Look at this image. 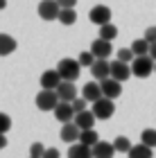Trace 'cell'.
Listing matches in <instances>:
<instances>
[{
	"label": "cell",
	"mask_w": 156,
	"mask_h": 158,
	"mask_svg": "<svg viewBox=\"0 0 156 158\" xmlns=\"http://www.w3.org/2000/svg\"><path fill=\"white\" fill-rule=\"evenodd\" d=\"M16 39L9 36V34H0V56H7L16 50Z\"/></svg>",
	"instance_id": "ffe728a7"
},
{
	"label": "cell",
	"mask_w": 156,
	"mask_h": 158,
	"mask_svg": "<svg viewBox=\"0 0 156 158\" xmlns=\"http://www.w3.org/2000/svg\"><path fill=\"white\" fill-rule=\"evenodd\" d=\"M79 142H84V145H88V147H93L100 142V135L95 133V129H84V131L79 133Z\"/></svg>",
	"instance_id": "603a6c76"
},
{
	"label": "cell",
	"mask_w": 156,
	"mask_h": 158,
	"mask_svg": "<svg viewBox=\"0 0 156 158\" xmlns=\"http://www.w3.org/2000/svg\"><path fill=\"white\" fill-rule=\"evenodd\" d=\"M68 158H95L93 156V147H88V145H84V142L77 140L75 145L68 149Z\"/></svg>",
	"instance_id": "9a60e30c"
},
{
	"label": "cell",
	"mask_w": 156,
	"mask_h": 158,
	"mask_svg": "<svg viewBox=\"0 0 156 158\" xmlns=\"http://www.w3.org/2000/svg\"><path fill=\"white\" fill-rule=\"evenodd\" d=\"M30 158H39V156H30Z\"/></svg>",
	"instance_id": "f35d334b"
},
{
	"label": "cell",
	"mask_w": 156,
	"mask_h": 158,
	"mask_svg": "<svg viewBox=\"0 0 156 158\" xmlns=\"http://www.w3.org/2000/svg\"><path fill=\"white\" fill-rule=\"evenodd\" d=\"M57 70H59V75H61V79H66V81H75L77 77H79V73H82V63H79V59H61L59 63H57Z\"/></svg>",
	"instance_id": "7a4b0ae2"
},
{
	"label": "cell",
	"mask_w": 156,
	"mask_h": 158,
	"mask_svg": "<svg viewBox=\"0 0 156 158\" xmlns=\"http://www.w3.org/2000/svg\"><path fill=\"white\" fill-rule=\"evenodd\" d=\"M52 113H54V118L59 120L61 124H63V122H73L75 115H77L75 109H73V102H63V99H61L59 104H57V109H54Z\"/></svg>",
	"instance_id": "9c48e42d"
},
{
	"label": "cell",
	"mask_w": 156,
	"mask_h": 158,
	"mask_svg": "<svg viewBox=\"0 0 156 158\" xmlns=\"http://www.w3.org/2000/svg\"><path fill=\"white\" fill-rule=\"evenodd\" d=\"M102 93L104 97H111V99H118L120 95H122V81H118L116 77H106L102 79Z\"/></svg>",
	"instance_id": "52a82bcc"
},
{
	"label": "cell",
	"mask_w": 156,
	"mask_h": 158,
	"mask_svg": "<svg viewBox=\"0 0 156 158\" xmlns=\"http://www.w3.org/2000/svg\"><path fill=\"white\" fill-rule=\"evenodd\" d=\"M100 36L106 39V41H113L118 36V27L113 23H106V25H100Z\"/></svg>",
	"instance_id": "d4e9b609"
},
{
	"label": "cell",
	"mask_w": 156,
	"mask_h": 158,
	"mask_svg": "<svg viewBox=\"0 0 156 158\" xmlns=\"http://www.w3.org/2000/svg\"><path fill=\"white\" fill-rule=\"evenodd\" d=\"M140 142H145V145H150L154 149L156 147V129H143V133H140Z\"/></svg>",
	"instance_id": "484cf974"
},
{
	"label": "cell",
	"mask_w": 156,
	"mask_h": 158,
	"mask_svg": "<svg viewBox=\"0 0 156 158\" xmlns=\"http://www.w3.org/2000/svg\"><path fill=\"white\" fill-rule=\"evenodd\" d=\"M77 59H79V63H82V66H93V63L97 61V56L93 54V52H91V50H88V52H79V56H77Z\"/></svg>",
	"instance_id": "4316f807"
},
{
	"label": "cell",
	"mask_w": 156,
	"mask_h": 158,
	"mask_svg": "<svg viewBox=\"0 0 156 158\" xmlns=\"http://www.w3.org/2000/svg\"><path fill=\"white\" fill-rule=\"evenodd\" d=\"M154 73H156V63H154Z\"/></svg>",
	"instance_id": "74e56055"
},
{
	"label": "cell",
	"mask_w": 156,
	"mask_h": 158,
	"mask_svg": "<svg viewBox=\"0 0 156 158\" xmlns=\"http://www.w3.org/2000/svg\"><path fill=\"white\" fill-rule=\"evenodd\" d=\"M5 147H7V135L0 133V149H5Z\"/></svg>",
	"instance_id": "e575fe53"
},
{
	"label": "cell",
	"mask_w": 156,
	"mask_h": 158,
	"mask_svg": "<svg viewBox=\"0 0 156 158\" xmlns=\"http://www.w3.org/2000/svg\"><path fill=\"white\" fill-rule=\"evenodd\" d=\"M61 154H59V149H54V147H50V149H45V154H43V158H59Z\"/></svg>",
	"instance_id": "d6a6232c"
},
{
	"label": "cell",
	"mask_w": 156,
	"mask_h": 158,
	"mask_svg": "<svg viewBox=\"0 0 156 158\" xmlns=\"http://www.w3.org/2000/svg\"><path fill=\"white\" fill-rule=\"evenodd\" d=\"M118 59H120V61L131 63L133 59H136V54H133V50H131V48H122V50H118Z\"/></svg>",
	"instance_id": "83f0119b"
},
{
	"label": "cell",
	"mask_w": 156,
	"mask_h": 158,
	"mask_svg": "<svg viewBox=\"0 0 156 158\" xmlns=\"http://www.w3.org/2000/svg\"><path fill=\"white\" fill-rule=\"evenodd\" d=\"M82 97H86L88 102H97L100 97H104L102 84H100V81H88V84L82 88Z\"/></svg>",
	"instance_id": "4fadbf2b"
},
{
	"label": "cell",
	"mask_w": 156,
	"mask_h": 158,
	"mask_svg": "<svg viewBox=\"0 0 156 158\" xmlns=\"http://www.w3.org/2000/svg\"><path fill=\"white\" fill-rule=\"evenodd\" d=\"M129 158H154V149L145 142H140V145H133L129 149Z\"/></svg>",
	"instance_id": "d6986e66"
},
{
	"label": "cell",
	"mask_w": 156,
	"mask_h": 158,
	"mask_svg": "<svg viewBox=\"0 0 156 158\" xmlns=\"http://www.w3.org/2000/svg\"><path fill=\"white\" fill-rule=\"evenodd\" d=\"M5 7H7V0H0V11H2Z\"/></svg>",
	"instance_id": "8d00e7d4"
},
{
	"label": "cell",
	"mask_w": 156,
	"mask_h": 158,
	"mask_svg": "<svg viewBox=\"0 0 156 158\" xmlns=\"http://www.w3.org/2000/svg\"><path fill=\"white\" fill-rule=\"evenodd\" d=\"M88 20L93 25H106V23H111V9L106 5H97V7H93L91 9V14H88Z\"/></svg>",
	"instance_id": "8992f818"
},
{
	"label": "cell",
	"mask_w": 156,
	"mask_h": 158,
	"mask_svg": "<svg viewBox=\"0 0 156 158\" xmlns=\"http://www.w3.org/2000/svg\"><path fill=\"white\" fill-rule=\"evenodd\" d=\"M9 129H11V118L0 111V133H7Z\"/></svg>",
	"instance_id": "f1b7e54d"
},
{
	"label": "cell",
	"mask_w": 156,
	"mask_h": 158,
	"mask_svg": "<svg viewBox=\"0 0 156 158\" xmlns=\"http://www.w3.org/2000/svg\"><path fill=\"white\" fill-rule=\"evenodd\" d=\"M145 39L150 43H156V25H152V27H147V30H145Z\"/></svg>",
	"instance_id": "1f68e13d"
},
{
	"label": "cell",
	"mask_w": 156,
	"mask_h": 158,
	"mask_svg": "<svg viewBox=\"0 0 156 158\" xmlns=\"http://www.w3.org/2000/svg\"><path fill=\"white\" fill-rule=\"evenodd\" d=\"M61 5L57 0H41L39 2V16L43 20H59Z\"/></svg>",
	"instance_id": "5b68a950"
},
{
	"label": "cell",
	"mask_w": 156,
	"mask_h": 158,
	"mask_svg": "<svg viewBox=\"0 0 156 158\" xmlns=\"http://www.w3.org/2000/svg\"><path fill=\"white\" fill-rule=\"evenodd\" d=\"M57 2L61 5V9H66V7H75V5H77V0H57Z\"/></svg>",
	"instance_id": "836d02e7"
},
{
	"label": "cell",
	"mask_w": 156,
	"mask_h": 158,
	"mask_svg": "<svg viewBox=\"0 0 156 158\" xmlns=\"http://www.w3.org/2000/svg\"><path fill=\"white\" fill-rule=\"evenodd\" d=\"M91 75H93V79H97V81H102V79H106V77H111V61L97 59L93 66H91Z\"/></svg>",
	"instance_id": "7c38bea8"
},
{
	"label": "cell",
	"mask_w": 156,
	"mask_h": 158,
	"mask_svg": "<svg viewBox=\"0 0 156 158\" xmlns=\"http://www.w3.org/2000/svg\"><path fill=\"white\" fill-rule=\"evenodd\" d=\"M113 154H116V147H113V142L100 140L97 145H93V156H95V158H113Z\"/></svg>",
	"instance_id": "ac0fdd59"
},
{
	"label": "cell",
	"mask_w": 156,
	"mask_h": 158,
	"mask_svg": "<svg viewBox=\"0 0 156 158\" xmlns=\"http://www.w3.org/2000/svg\"><path fill=\"white\" fill-rule=\"evenodd\" d=\"M150 48H152V43L147 41L145 36L143 39H136L131 43V50H133V54L136 56H140V54H150Z\"/></svg>",
	"instance_id": "7402d4cb"
},
{
	"label": "cell",
	"mask_w": 156,
	"mask_h": 158,
	"mask_svg": "<svg viewBox=\"0 0 156 158\" xmlns=\"http://www.w3.org/2000/svg\"><path fill=\"white\" fill-rule=\"evenodd\" d=\"M79 133H82V129L75 124V120L73 122H63L61 124V131H59V138L63 142H75V140H79Z\"/></svg>",
	"instance_id": "8fae6325"
},
{
	"label": "cell",
	"mask_w": 156,
	"mask_h": 158,
	"mask_svg": "<svg viewBox=\"0 0 156 158\" xmlns=\"http://www.w3.org/2000/svg\"><path fill=\"white\" fill-rule=\"evenodd\" d=\"M95 120H97V115L93 111H82V113H77V115H75V124L84 131V129H93L95 127Z\"/></svg>",
	"instance_id": "e0dca14e"
},
{
	"label": "cell",
	"mask_w": 156,
	"mask_h": 158,
	"mask_svg": "<svg viewBox=\"0 0 156 158\" xmlns=\"http://www.w3.org/2000/svg\"><path fill=\"white\" fill-rule=\"evenodd\" d=\"M150 56L156 61V43H152V48H150Z\"/></svg>",
	"instance_id": "d590c367"
},
{
	"label": "cell",
	"mask_w": 156,
	"mask_h": 158,
	"mask_svg": "<svg viewBox=\"0 0 156 158\" xmlns=\"http://www.w3.org/2000/svg\"><path fill=\"white\" fill-rule=\"evenodd\" d=\"M59 23H61V25H75V23H77V11H75V7H66V9L59 11Z\"/></svg>",
	"instance_id": "44dd1931"
},
{
	"label": "cell",
	"mask_w": 156,
	"mask_h": 158,
	"mask_svg": "<svg viewBox=\"0 0 156 158\" xmlns=\"http://www.w3.org/2000/svg\"><path fill=\"white\" fill-rule=\"evenodd\" d=\"M57 93H59V97L63 99V102H73V99H77V86L73 81H63L57 86Z\"/></svg>",
	"instance_id": "5bb4252c"
},
{
	"label": "cell",
	"mask_w": 156,
	"mask_h": 158,
	"mask_svg": "<svg viewBox=\"0 0 156 158\" xmlns=\"http://www.w3.org/2000/svg\"><path fill=\"white\" fill-rule=\"evenodd\" d=\"M45 154V147L41 145V142H34V145L30 147V156H39V158H43Z\"/></svg>",
	"instance_id": "4dcf8cb0"
},
{
	"label": "cell",
	"mask_w": 156,
	"mask_h": 158,
	"mask_svg": "<svg viewBox=\"0 0 156 158\" xmlns=\"http://www.w3.org/2000/svg\"><path fill=\"white\" fill-rule=\"evenodd\" d=\"M113 147H116L118 154H129V149H131L133 145H131V140L127 138V135H118V138L113 140Z\"/></svg>",
	"instance_id": "cb8c5ba5"
},
{
	"label": "cell",
	"mask_w": 156,
	"mask_h": 158,
	"mask_svg": "<svg viewBox=\"0 0 156 158\" xmlns=\"http://www.w3.org/2000/svg\"><path fill=\"white\" fill-rule=\"evenodd\" d=\"M61 102L57 88H41V93L36 95V109L39 111H54L57 104Z\"/></svg>",
	"instance_id": "6da1fadb"
},
{
	"label": "cell",
	"mask_w": 156,
	"mask_h": 158,
	"mask_svg": "<svg viewBox=\"0 0 156 158\" xmlns=\"http://www.w3.org/2000/svg\"><path fill=\"white\" fill-rule=\"evenodd\" d=\"M91 52H93L97 59H109L111 52H113V45H111V41H106L102 36H97L93 43H91Z\"/></svg>",
	"instance_id": "ba28073f"
},
{
	"label": "cell",
	"mask_w": 156,
	"mask_h": 158,
	"mask_svg": "<svg viewBox=\"0 0 156 158\" xmlns=\"http://www.w3.org/2000/svg\"><path fill=\"white\" fill-rule=\"evenodd\" d=\"M133 73H131V66L127 61H120V59H116L111 63V77H116L118 81H127Z\"/></svg>",
	"instance_id": "30bf717a"
},
{
	"label": "cell",
	"mask_w": 156,
	"mask_h": 158,
	"mask_svg": "<svg viewBox=\"0 0 156 158\" xmlns=\"http://www.w3.org/2000/svg\"><path fill=\"white\" fill-rule=\"evenodd\" d=\"M63 81L61 79V75H59V70H45L43 75H41V88H57Z\"/></svg>",
	"instance_id": "2e32d148"
},
{
	"label": "cell",
	"mask_w": 156,
	"mask_h": 158,
	"mask_svg": "<svg viewBox=\"0 0 156 158\" xmlns=\"http://www.w3.org/2000/svg\"><path fill=\"white\" fill-rule=\"evenodd\" d=\"M154 59L150 54H140V56H136V59L131 61V73H133V77H140V79H145V77H150L152 73H154Z\"/></svg>",
	"instance_id": "3957f363"
},
{
	"label": "cell",
	"mask_w": 156,
	"mask_h": 158,
	"mask_svg": "<svg viewBox=\"0 0 156 158\" xmlns=\"http://www.w3.org/2000/svg\"><path fill=\"white\" fill-rule=\"evenodd\" d=\"M86 104H88V99L86 97H77V99H73V109H75V113H82V111H86Z\"/></svg>",
	"instance_id": "f546056e"
},
{
	"label": "cell",
	"mask_w": 156,
	"mask_h": 158,
	"mask_svg": "<svg viewBox=\"0 0 156 158\" xmlns=\"http://www.w3.org/2000/svg\"><path fill=\"white\" fill-rule=\"evenodd\" d=\"M93 113L97 115V120H109L116 113V104L111 97H100L97 102H93Z\"/></svg>",
	"instance_id": "277c9868"
}]
</instances>
